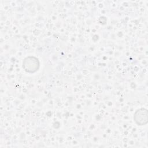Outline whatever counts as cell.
<instances>
[{
  "instance_id": "cell-2",
  "label": "cell",
  "mask_w": 148,
  "mask_h": 148,
  "mask_svg": "<svg viewBox=\"0 0 148 148\" xmlns=\"http://www.w3.org/2000/svg\"><path fill=\"white\" fill-rule=\"evenodd\" d=\"M147 110L143 108H140L135 112L134 120L138 125H144L147 123Z\"/></svg>"
},
{
  "instance_id": "cell-1",
  "label": "cell",
  "mask_w": 148,
  "mask_h": 148,
  "mask_svg": "<svg viewBox=\"0 0 148 148\" xmlns=\"http://www.w3.org/2000/svg\"><path fill=\"white\" fill-rule=\"evenodd\" d=\"M23 67L27 72L34 73L39 68V61L35 57H27L23 62Z\"/></svg>"
}]
</instances>
